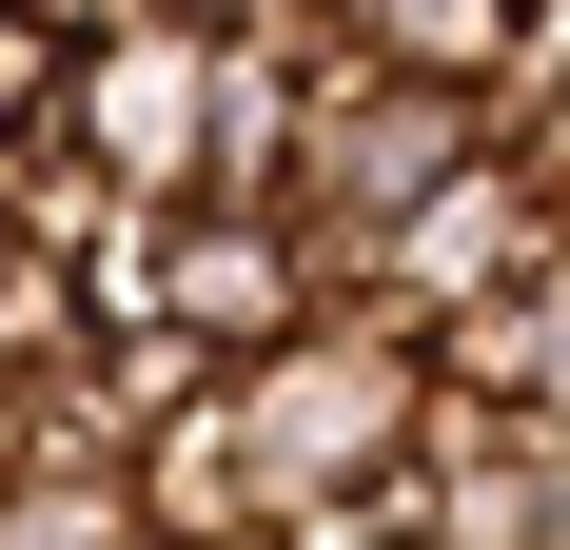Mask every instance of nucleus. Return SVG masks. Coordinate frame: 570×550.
Segmentation results:
<instances>
[{
  "mask_svg": "<svg viewBox=\"0 0 570 550\" xmlns=\"http://www.w3.org/2000/svg\"><path fill=\"white\" fill-rule=\"evenodd\" d=\"M217 393H236V452H256V492H276V511H315V492H394L413 413H433V334L315 295V315H295L276 354H236Z\"/></svg>",
  "mask_w": 570,
  "mask_h": 550,
  "instance_id": "nucleus-1",
  "label": "nucleus"
},
{
  "mask_svg": "<svg viewBox=\"0 0 570 550\" xmlns=\"http://www.w3.org/2000/svg\"><path fill=\"white\" fill-rule=\"evenodd\" d=\"M20 20H40V40H79V20H118V0H20Z\"/></svg>",
  "mask_w": 570,
  "mask_h": 550,
  "instance_id": "nucleus-4",
  "label": "nucleus"
},
{
  "mask_svg": "<svg viewBox=\"0 0 570 550\" xmlns=\"http://www.w3.org/2000/svg\"><path fill=\"white\" fill-rule=\"evenodd\" d=\"M315 295H335V256L295 236V197H158V236H138V315H158L197 374L276 354ZM138 315H118V334H138Z\"/></svg>",
  "mask_w": 570,
  "mask_h": 550,
  "instance_id": "nucleus-2",
  "label": "nucleus"
},
{
  "mask_svg": "<svg viewBox=\"0 0 570 550\" xmlns=\"http://www.w3.org/2000/svg\"><path fill=\"white\" fill-rule=\"evenodd\" d=\"M0 550H138L118 472H0Z\"/></svg>",
  "mask_w": 570,
  "mask_h": 550,
  "instance_id": "nucleus-3",
  "label": "nucleus"
}]
</instances>
